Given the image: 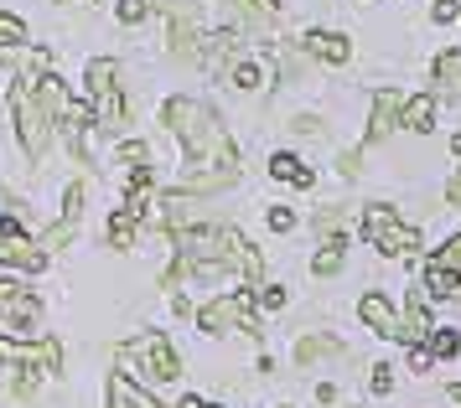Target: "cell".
<instances>
[{
    "instance_id": "e575fe53",
    "label": "cell",
    "mask_w": 461,
    "mask_h": 408,
    "mask_svg": "<svg viewBox=\"0 0 461 408\" xmlns=\"http://www.w3.org/2000/svg\"><path fill=\"white\" fill-rule=\"evenodd\" d=\"M436 259H440V264H451V269H461V238H451V244L440 248Z\"/></svg>"
},
{
    "instance_id": "836d02e7",
    "label": "cell",
    "mask_w": 461,
    "mask_h": 408,
    "mask_svg": "<svg viewBox=\"0 0 461 408\" xmlns=\"http://www.w3.org/2000/svg\"><path fill=\"white\" fill-rule=\"evenodd\" d=\"M342 223V207H327V212H316V233H337Z\"/></svg>"
},
{
    "instance_id": "7402d4cb",
    "label": "cell",
    "mask_w": 461,
    "mask_h": 408,
    "mask_svg": "<svg viewBox=\"0 0 461 408\" xmlns=\"http://www.w3.org/2000/svg\"><path fill=\"white\" fill-rule=\"evenodd\" d=\"M114 78H120V62H114V58H94V62H88V93L114 88Z\"/></svg>"
},
{
    "instance_id": "2e32d148",
    "label": "cell",
    "mask_w": 461,
    "mask_h": 408,
    "mask_svg": "<svg viewBox=\"0 0 461 408\" xmlns=\"http://www.w3.org/2000/svg\"><path fill=\"white\" fill-rule=\"evenodd\" d=\"M233 16L244 21V26H254V31H265L280 16V0H233Z\"/></svg>"
},
{
    "instance_id": "8992f818",
    "label": "cell",
    "mask_w": 461,
    "mask_h": 408,
    "mask_svg": "<svg viewBox=\"0 0 461 408\" xmlns=\"http://www.w3.org/2000/svg\"><path fill=\"white\" fill-rule=\"evenodd\" d=\"M212 259L218 264H229L239 279H249L259 285V274H265V259H259V248L244 238V233H233V227H218V248H212Z\"/></svg>"
},
{
    "instance_id": "74e56055",
    "label": "cell",
    "mask_w": 461,
    "mask_h": 408,
    "mask_svg": "<svg viewBox=\"0 0 461 408\" xmlns=\"http://www.w3.org/2000/svg\"><path fill=\"white\" fill-rule=\"evenodd\" d=\"M394 388V372L389 368H374V393H389Z\"/></svg>"
},
{
    "instance_id": "8fae6325",
    "label": "cell",
    "mask_w": 461,
    "mask_h": 408,
    "mask_svg": "<svg viewBox=\"0 0 461 408\" xmlns=\"http://www.w3.org/2000/svg\"><path fill=\"white\" fill-rule=\"evenodd\" d=\"M357 315H363V321H368L378 336H394V341H399V331H404V321H399L394 310H389V300H384V295H363Z\"/></svg>"
},
{
    "instance_id": "cb8c5ba5",
    "label": "cell",
    "mask_w": 461,
    "mask_h": 408,
    "mask_svg": "<svg viewBox=\"0 0 461 408\" xmlns=\"http://www.w3.org/2000/svg\"><path fill=\"white\" fill-rule=\"evenodd\" d=\"M327 351H337V341H332V336H306V341L295 347V362H301V368H312L316 357H327Z\"/></svg>"
},
{
    "instance_id": "f35d334b",
    "label": "cell",
    "mask_w": 461,
    "mask_h": 408,
    "mask_svg": "<svg viewBox=\"0 0 461 408\" xmlns=\"http://www.w3.org/2000/svg\"><path fill=\"white\" fill-rule=\"evenodd\" d=\"M456 16H461V11L451 5V0H436V21H440V26H446V21H456Z\"/></svg>"
},
{
    "instance_id": "7a4b0ae2",
    "label": "cell",
    "mask_w": 461,
    "mask_h": 408,
    "mask_svg": "<svg viewBox=\"0 0 461 408\" xmlns=\"http://www.w3.org/2000/svg\"><path fill=\"white\" fill-rule=\"evenodd\" d=\"M11 109H16V135H22V150L37 161V155L47 150V140H52V124H58V114L42 103L37 83H26V78L11 83Z\"/></svg>"
},
{
    "instance_id": "4316f807",
    "label": "cell",
    "mask_w": 461,
    "mask_h": 408,
    "mask_svg": "<svg viewBox=\"0 0 461 408\" xmlns=\"http://www.w3.org/2000/svg\"><path fill=\"white\" fill-rule=\"evenodd\" d=\"M78 212H84V182H73L63 191V217L68 223H78Z\"/></svg>"
},
{
    "instance_id": "e0dca14e",
    "label": "cell",
    "mask_w": 461,
    "mask_h": 408,
    "mask_svg": "<svg viewBox=\"0 0 461 408\" xmlns=\"http://www.w3.org/2000/svg\"><path fill=\"white\" fill-rule=\"evenodd\" d=\"M22 368H32V372H42V377H52V372L63 368V347L52 341V336H42L37 347H26V362Z\"/></svg>"
},
{
    "instance_id": "ffe728a7",
    "label": "cell",
    "mask_w": 461,
    "mask_h": 408,
    "mask_svg": "<svg viewBox=\"0 0 461 408\" xmlns=\"http://www.w3.org/2000/svg\"><path fill=\"white\" fill-rule=\"evenodd\" d=\"M436 83H440V93L461 99V52H440L436 58Z\"/></svg>"
},
{
    "instance_id": "8d00e7d4",
    "label": "cell",
    "mask_w": 461,
    "mask_h": 408,
    "mask_svg": "<svg viewBox=\"0 0 461 408\" xmlns=\"http://www.w3.org/2000/svg\"><path fill=\"white\" fill-rule=\"evenodd\" d=\"M410 368H415V372L430 368V347H425V341H420V347H410Z\"/></svg>"
},
{
    "instance_id": "30bf717a",
    "label": "cell",
    "mask_w": 461,
    "mask_h": 408,
    "mask_svg": "<svg viewBox=\"0 0 461 408\" xmlns=\"http://www.w3.org/2000/svg\"><path fill=\"white\" fill-rule=\"evenodd\" d=\"M404 120V99H399L394 88H378V99H374V124H368V145L384 140L394 124Z\"/></svg>"
},
{
    "instance_id": "d590c367",
    "label": "cell",
    "mask_w": 461,
    "mask_h": 408,
    "mask_svg": "<svg viewBox=\"0 0 461 408\" xmlns=\"http://www.w3.org/2000/svg\"><path fill=\"white\" fill-rule=\"evenodd\" d=\"M68 233H73V223L63 217V223H58V227H52V233L42 238V248H58V244H68Z\"/></svg>"
},
{
    "instance_id": "4fadbf2b",
    "label": "cell",
    "mask_w": 461,
    "mask_h": 408,
    "mask_svg": "<svg viewBox=\"0 0 461 408\" xmlns=\"http://www.w3.org/2000/svg\"><path fill=\"white\" fill-rule=\"evenodd\" d=\"M425 295H430V300H456L461 295V269L430 259V269H425Z\"/></svg>"
},
{
    "instance_id": "1f68e13d",
    "label": "cell",
    "mask_w": 461,
    "mask_h": 408,
    "mask_svg": "<svg viewBox=\"0 0 461 408\" xmlns=\"http://www.w3.org/2000/svg\"><path fill=\"white\" fill-rule=\"evenodd\" d=\"M120 161H125V165H146V145L125 140V145H120Z\"/></svg>"
},
{
    "instance_id": "484cf974",
    "label": "cell",
    "mask_w": 461,
    "mask_h": 408,
    "mask_svg": "<svg viewBox=\"0 0 461 408\" xmlns=\"http://www.w3.org/2000/svg\"><path fill=\"white\" fill-rule=\"evenodd\" d=\"M425 347H430V357H456V351H461V336H456V331H446V326H436Z\"/></svg>"
},
{
    "instance_id": "ab89813d",
    "label": "cell",
    "mask_w": 461,
    "mask_h": 408,
    "mask_svg": "<svg viewBox=\"0 0 461 408\" xmlns=\"http://www.w3.org/2000/svg\"><path fill=\"white\" fill-rule=\"evenodd\" d=\"M11 295H22V285H16V279H0V306H5Z\"/></svg>"
},
{
    "instance_id": "d6986e66",
    "label": "cell",
    "mask_w": 461,
    "mask_h": 408,
    "mask_svg": "<svg viewBox=\"0 0 461 408\" xmlns=\"http://www.w3.org/2000/svg\"><path fill=\"white\" fill-rule=\"evenodd\" d=\"M404 129H415V135H425V129H430V124H436V99H430V93H415V99L404 103Z\"/></svg>"
},
{
    "instance_id": "44dd1931",
    "label": "cell",
    "mask_w": 461,
    "mask_h": 408,
    "mask_svg": "<svg viewBox=\"0 0 461 408\" xmlns=\"http://www.w3.org/2000/svg\"><path fill=\"white\" fill-rule=\"evenodd\" d=\"M229 83H233V88H244V93H254V88L265 83V73H259V62L233 58V62H229Z\"/></svg>"
},
{
    "instance_id": "ba28073f",
    "label": "cell",
    "mask_w": 461,
    "mask_h": 408,
    "mask_svg": "<svg viewBox=\"0 0 461 408\" xmlns=\"http://www.w3.org/2000/svg\"><path fill=\"white\" fill-rule=\"evenodd\" d=\"M0 67H22L26 83L52 73V52L47 47H26V41H0Z\"/></svg>"
},
{
    "instance_id": "603a6c76",
    "label": "cell",
    "mask_w": 461,
    "mask_h": 408,
    "mask_svg": "<svg viewBox=\"0 0 461 408\" xmlns=\"http://www.w3.org/2000/svg\"><path fill=\"white\" fill-rule=\"evenodd\" d=\"M342 248H348V238H342V233H332V244L321 248V253H316V274H337V269H342Z\"/></svg>"
},
{
    "instance_id": "ac0fdd59",
    "label": "cell",
    "mask_w": 461,
    "mask_h": 408,
    "mask_svg": "<svg viewBox=\"0 0 461 408\" xmlns=\"http://www.w3.org/2000/svg\"><path fill=\"white\" fill-rule=\"evenodd\" d=\"M270 176H275V182H291V186H301V191H306V186L316 182V176H312V165H301V161L291 155V150H280V155L270 161Z\"/></svg>"
},
{
    "instance_id": "f546056e",
    "label": "cell",
    "mask_w": 461,
    "mask_h": 408,
    "mask_svg": "<svg viewBox=\"0 0 461 408\" xmlns=\"http://www.w3.org/2000/svg\"><path fill=\"white\" fill-rule=\"evenodd\" d=\"M0 362H5V368H22V362H26V347H16L11 336H0Z\"/></svg>"
},
{
    "instance_id": "3957f363",
    "label": "cell",
    "mask_w": 461,
    "mask_h": 408,
    "mask_svg": "<svg viewBox=\"0 0 461 408\" xmlns=\"http://www.w3.org/2000/svg\"><path fill=\"white\" fill-rule=\"evenodd\" d=\"M120 357H125V362H135L150 383H176V377H182V362H176V351H171V341L161 336V331H146V336L125 341V347H120Z\"/></svg>"
},
{
    "instance_id": "277c9868",
    "label": "cell",
    "mask_w": 461,
    "mask_h": 408,
    "mask_svg": "<svg viewBox=\"0 0 461 408\" xmlns=\"http://www.w3.org/2000/svg\"><path fill=\"white\" fill-rule=\"evenodd\" d=\"M363 233H368V244H374V248L394 253V259H404V253H420V227L399 223L394 207H368V217H363Z\"/></svg>"
},
{
    "instance_id": "9c48e42d",
    "label": "cell",
    "mask_w": 461,
    "mask_h": 408,
    "mask_svg": "<svg viewBox=\"0 0 461 408\" xmlns=\"http://www.w3.org/2000/svg\"><path fill=\"white\" fill-rule=\"evenodd\" d=\"M37 321H42V300H37V295H11V300H5V306H0V326L11 331V336H32V326H37Z\"/></svg>"
},
{
    "instance_id": "6da1fadb",
    "label": "cell",
    "mask_w": 461,
    "mask_h": 408,
    "mask_svg": "<svg viewBox=\"0 0 461 408\" xmlns=\"http://www.w3.org/2000/svg\"><path fill=\"white\" fill-rule=\"evenodd\" d=\"M161 124L182 140L192 171H239V150H233L229 129H223V120L212 114L208 103L167 99V103H161Z\"/></svg>"
},
{
    "instance_id": "ee69618b",
    "label": "cell",
    "mask_w": 461,
    "mask_h": 408,
    "mask_svg": "<svg viewBox=\"0 0 461 408\" xmlns=\"http://www.w3.org/2000/svg\"><path fill=\"white\" fill-rule=\"evenodd\" d=\"M68 5H73V0H68ZM84 5H88V0H84Z\"/></svg>"
},
{
    "instance_id": "7bdbcfd3",
    "label": "cell",
    "mask_w": 461,
    "mask_h": 408,
    "mask_svg": "<svg viewBox=\"0 0 461 408\" xmlns=\"http://www.w3.org/2000/svg\"><path fill=\"white\" fill-rule=\"evenodd\" d=\"M451 398H456V404H461V388H456V383H451Z\"/></svg>"
},
{
    "instance_id": "5b68a950",
    "label": "cell",
    "mask_w": 461,
    "mask_h": 408,
    "mask_svg": "<svg viewBox=\"0 0 461 408\" xmlns=\"http://www.w3.org/2000/svg\"><path fill=\"white\" fill-rule=\"evenodd\" d=\"M197 326L212 331V336H223V331H249V336H259L249 295H218V300H208V306L197 310Z\"/></svg>"
},
{
    "instance_id": "7c38bea8",
    "label": "cell",
    "mask_w": 461,
    "mask_h": 408,
    "mask_svg": "<svg viewBox=\"0 0 461 408\" xmlns=\"http://www.w3.org/2000/svg\"><path fill=\"white\" fill-rule=\"evenodd\" d=\"M109 408H161V404H156V398L135 383V377L114 372V377H109Z\"/></svg>"
},
{
    "instance_id": "b9f144b4",
    "label": "cell",
    "mask_w": 461,
    "mask_h": 408,
    "mask_svg": "<svg viewBox=\"0 0 461 408\" xmlns=\"http://www.w3.org/2000/svg\"><path fill=\"white\" fill-rule=\"evenodd\" d=\"M451 155H461V135H456V145H451Z\"/></svg>"
},
{
    "instance_id": "d4e9b609",
    "label": "cell",
    "mask_w": 461,
    "mask_h": 408,
    "mask_svg": "<svg viewBox=\"0 0 461 408\" xmlns=\"http://www.w3.org/2000/svg\"><path fill=\"white\" fill-rule=\"evenodd\" d=\"M109 244L114 248L135 244V217H130V212H114V217H109Z\"/></svg>"
},
{
    "instance_id": "52a82bcc",
    "label": "cell",
    "mask_w": 461,
    "mask_h": 408,
    "mask_svg": "<svg viewBox=\"0 0 461 408\" xmlns=\"http://www.w3.org/2000/svg\"><path fill=\"white\" fill-rule=\"evenodd\" d=\"M0 264H11V269H37L47 264V248L42 244H32L22 233V223L16 217H0Z\"/></svg>"
},
{
    "instance_id": "5bb4252c",
    "label": "cell",
    "mask_w": 461,
    "mask_h": 408,
    "mask_svg": "<svg viewBox=\"0 0 461 408\" xmlns=\"http://www.w3.org/2000/svg\"><path fill=\"white\" fill-rule=\"evenodd\" d=\"M430 310H425V300H415L410 295V310H404V331H399V341L404 347H420V341H430Z\"/></svg>"
},
{
    "instance_id": "83f0119b",
    "label": "cell",
    "mask_w": 461,
    "mask_h": 408,
    "mask_svg": "<svg viewBox=\"0 0 461 408\" xmlns=\"http://www.w3.org/2000/svg\"><path fill=\"white\" fill-rule=\"evenodd\" d=\"M146 16H150V0H120V21L125 26H140Z\"/></svg>"
},
{
    "instance_id": "4dcf8cb0",
    "label": "cell",
    "mask_w": 461,
    "mask_h": 408,
    "mask_svg": "<svg viewBox=\"0 0 461 408\" xmlns=\"http://www.w3.org/2000/svg\"><path fill=\"white\" fill-rule=\"evenodd\" d=\"M259 306L265 310H285V289L280 285H259Z\"/></svg>"
},
{
    "instance_id": "d6a6232c",
    "label": "cell",
    "mask_w": 461,
    "mask_h": 408,
    "mask_svg": "<svg viewBox=\"0 0 461 408\" xmlns=\"http://www.w3.org/2000/svg\"><path fill=\"white\" fill-rule=\"evenodd\" d=\"M270 227H275V233H291L295 212H291V207H270Z\"/></svg>"
},
{
    "instance_id": "60d3db41",
    "label": "cell",
    "mask_w": 461,
    "mask_h": 408,
    "mask_svg": "<svg viewBox=\"0 0 461 408\" xmlns=\"http://www.w3.org/2000/svg\"><path fill=\"white\" fill-rule=\"evenodd\" d=\"M182 408H208V404H203V398H182Z\"/></svg>"
},
{
    "instance_id": "9a60e30c",
    "label": "cell",
    "mask_w": 461,
    "mask_h": 408,
    "mask_svg": "<svg viewBox=\"0 0 461 408\" xmlns=\"http://www.w3.org/2000/svg\"><path fill=\"white\" fill-rule=\"evenodd\" d=\"M306 52L337 67V62H348V52H353V47H348V37H337V31H306Z\"/></svg>"
},
{
    "instance_id": "f1b7e54d",
    "label": "cell",
    "mask_w": 461,
    "mask_h": 408,
    "mask_svg": "<svg viewBox=\"0 0 461 408\" xmlns=\"http://www.w3.org/2000/svg\"><path fill=\"white\" fill-rule=\"evenodd\" d=\"M0 41H26V21H16L11 11H0Z\"/></svg>"
}]
</instances>
